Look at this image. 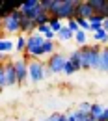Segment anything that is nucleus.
<instances>
[{"instance_id": "f257e3e1", "label": "nucleus", "mask_w": 108, "mask_h": 121, "mask_svg": "<svg viewBox=\"0 0 108 121\" xmlns=\"http://www.w3.org/2000/svg\"><path fill=\"white\" fill-rule=\"evenodd\" d=\"M80 50V69H93L97 71V65H99V52H101V47L99 45H86Z\"/></svg>"}, {"instance_id": "f03ea898", "label": "nucleus", "mask_w": 108, "mask_h": 121, "mask_svg": "<svg viewBox=\"0 0 108 121\" xmlns=\"http://www.w3.org/2000/svg\"><path fill=\"white\" fill-rule=\"evenodd\" d=\"M80 0H58L56 4V9L52 17H58L60 21H69V19H75L77 17V8Z\"/></svg>"}, {"instance_id": "7ed1b4c3", "label": "nucleus", "mask_w": 108, "mask_h": 121, "mask_svg": "<svg viewBox=\"0 0 108 121\" xmlns=\"http://www.w3.org/2000/svg\"><path fill=\"white\" fill-rule=\"evenodd\" d=\"M21 11L15 9V11H11L9 15H6L2 19V32L4 34H8V35H15V34H21Z\"/></svg>"}, {"instance_id": "20e7f679", "label": "nucleus", "mask_w": 108, "mask_h": 121, "mask_svg": "<svg viewBox=\"0 0 108 121\" xmlns=\"http://www.w3.org/2000/svg\"><path fill=\"white\" fill-rule=\"evenodd\" d=\"M45 71L47 65L39 60H28V80L37 84L41 80H45Z\"/></svg>"}, {"instance_id": "39448f33", "label": "nucleus", "mask_w": 108, "mask_h": 121, "mask_svg": "<svg viewBox=\"0 0 108 121\" xmlns=\"http://www.w3.org/2000/svg\"><path fill=\"white\" fill-rule=\"evenodd\" d=\"M65 63H67V56L62 54V52H54V54H50V56L47 58V61H45V65H47V69L50 71V75L63 73Z\"/></svg>"}, {"instance_id": "423d86ee", "label": "nucleus", "mask_w": 108, "mask_h": 121, "mask_svg": "<svg viewBox=\"0 0 108 121\" xmlns=\"http://www.w3.org/2000/svg\"><path fill=\"white\" fill-rule=\"evenodd\" d=\"M19 11L22 17H28V19H35L37 13L41 11V0H26V2H21L19 4Z\"/></svg>"}, {"instance_id": "0eeeda50", "label": "nucleus", "mask_w": 108, "mask_h": 121, "mask_svg": "<svg viewBox=\"0 0 108 121\" xmlns=\"http://www.w3.org/2000/svg\"><path fill=\"white\" fill-rule=\"evenodd\" d=\"M13 65H15L17 84H24V82H28V60H26V58L13 60Z\"/></svg>"}, {"instance_id": "6e6552de", "label": "nucleus", "mask_w": 108, "mask_h": 121, "mask_svg": "<svg viewBox=\"0 0 108 121\" xmlns=\"http://www.w3.org/2000/svg\"><path fill=\"white\" fill-rule=\"evenodd\" d=\"M4 76H6V86H15L17 84V75H15L13 60H8L4 63Z\"/></svg>"}, {"instance_id": "1a4fd4ad", "label": "nucleus", "mask_w": 108, "mask_h": 121, "mask_svg": "<svg viewBox=\"0 0 108 121\" xmlns=\"http://www.w3.org/2000/svg\"><path fill=\"white\" fill-rule=\"evenodd\" d=\"M91 15H95V11H93V8L90 6V2L88 0H80L78 2V8H77V17L75 19H90Z\"/></svg>"}, {"instance_id": "9d476101", "label": "nucleus", "mask_w": 108, "mask_h": 121, "mask_svg": "<svg viewBox=\"0 0 108 121\" xmlns=\"http://www.w3.org/2000/svg\"><path fill=\"white\" fill-rule=\"evenodd\" d=\"M35 30H37V24H35L32 19H28V17H22V19H21V35L28 37V35H32Z\"/></svg>"}, {"instance_id": "9b49d317", "label": "nucleus", "mask_w": 108, "mask_h": 121, "mask_svg": "<svg viewBox=\"0 0 108 121\" xmlns=\"http://www.w3.org/2000/svg\"><path fill=\"white\" fill-rule=\"evenodd\" d=\"M97 71H101V73H108V45H106V47H101Z\"/></svg>"}, {"instance_id": "f8f14e48", "label": "nucleus", "mask_w": 108, "mask_h": 121, "mask_svg": "<svg viewBox=\"0 0 108 121\" xmlns=\"http://www.w3.org/2000/svg\"><path fill=\"white\" fill-rule=\"evenodd\" d=\"M13 48H15L13 41H11V39H8V37L0 32V54H9Z\"/></svg>"}, {"instance_id": "ddd939ff", "label": "nucleus", "mask_w": 108, "mask_h": 121, "mask_svg": "<svg viewBox=\"0 0 108 121\" xmlns=\"http://www.w3.org/2000/svg\"><path fill=\"white\" fill-rule=\"evenodd\" d=\"M35 32H37L39 35H43L47 41H54V39H56V34L50 30L48 24H41V26H37V30H35Z\"/></svg>"}, {"instance_id": "4468645a", "label": "nucleus", "mask_w": 108, "mask_h": 121, "mask_svg": "<svg viewBox=\"0 0 108 121\" xmlns=\"http://www.w3.org/2000/svg\"><path fill=\"white\" fill-rule=\"evenodd\" d=\"M93 39H95V43L97 45H103V47H106L108 45V32L106 30H97V32H93Z\"/></svg>"}, {"instance_id": "2eb2a0df", "label": "nucleus", "mask_w": 108, "mask_h": 121, "mask_svg": "<svg viewBox=\"0 0 108 121\" xmlns=\"http://www.w3.org/2000/svg\"><path fill=\"white\" fill-rule=\"evenodd\" d=\"M56 52V41H47L43 43V47H41V54L43 56H50V54H54Z\"/></svg>"}, {"instance_id": "dca6fc26", "label": "nucleus", "mask_w": 108, "mask_h": 121, "mask_svg": "<svg viewBox=\"0 0 108 121\" xmlns=\"http://www.w3.org/2000/svg\"><path fill=\"white\" fill-rule=\"evenodd\" d=\"M48 21H50V15L47 13V11L43 9V8H41V11L37 13V17L34 19V22H35L37 26H41V24H48Z\"/></svg>"}, {"instance_id": "f3484780", "label": "nucleus", "mask_w": 108, "mask_h": 121, "mask_svg": "<svg viewBox=\"0 0 108 121\" xmlns=\"http://www.w3.org/2000/svg\"><path fill=\"white\" fill-rule=\"evenodd\" d=\"M48 26H50V30L54 32V34H58V32L62 30L65 24H63V21H60L58 17H50V21H48Z\"/></svg>"}, {"instance_id": "a211bd4d", "label": "nucleus", "mask_w": 108, "mask_h": 121, "mask_svg": "<svg viewBox=\"0 0 108 121\" xmlns=\"http://www.w3.org/2000/svg\"><path fill=\"white\" fill-rule=\"evenodd\" d=\"M73 37H75V35H73V32L69 30L67 26H63L62 30L56 34V39H60V41H69V39H73Z\"/></svg>"}, {"instance_id": "6ab92c4d", "label": "nucleus", "mask_w": 108, "mask_h": 121, "mask_svg": "<svg viewBox=\"0 0 108 121\" xmlns=\"http://www.w3.org/2000/svg\"><path fill=\"white\" fill-rule=\"evenodd\" d=\"M103 112H104V106H103V104H99V103H91V106H90V114H91L95 119H97Z\"/></svg>"}, {"instance_id": "aec40b11", "label": "nucleus", "mask_w": 108, "mask_h": 121, "mask_svg": "<svg viewBox=\"0 0 108 121\" xmlns=\"http://www.w3.org/2000/svg\"><path fill=\"white\" fill-rule=\"evenodd\" d=\"M77 71H80V65H77V63H73V61L67 60L65 67H63V73H65V75H75Z\"/></svg>"}, {"instance_id": "412c9836", "label": "nucleus", "mask_w": 108, "mask_h": 121, "mask_svg": "<svg viewBox=\"0 0 108 121\" xmlns=\"http://www.w3.org/2000/svg\"><path fill=\"white\" fill-rule=\"evenodd\" d=\"M75 41H77L80 47H86V41H88V32L78 30L77 34H75Z\"/></svg>"}, {"instance_id": "4be33fe9", "label": "nucleus", "mask_w": 108, "mask_h": 121, "mask_svg": "<svg viewBox=\"0 0 108 121\" xmlns=\"http://www.w3.org/2000/svg\"><path fill=\"white\" fill-rule=\"evenodd\" d=\"M24 48H26V37H24V35H17L15 52H24Z\"/></svg>"}, {"instance_id": "5701e85b", "label": "nucleus", "mask_w": 108, "mask_h": 121, "mask_svg": "<svg viewBox=\"0 0 108 121\" xmlns=\"http://www.w3.org/2000/svg\"><path fill=\"white\" fill-rule=\"evenodd\" d=\"M88 2H90V6L93 8L95 13H99L103 9V6H104V0H88Z\"/></svg>"}, {"instance_id": "b1692460", "label": "nucleus", "mask_w": 108, "mask_h": 121, "mask_svg": "<svg viewBox=\"0 0 108 121\" xmlns=\"http://www.w3.org/2000/svg\"><path fill=\"white\" fill-rule=\"evenodd\" d=\"M65 26H67L71 32H73V35H75V34L80 30V28H78V22L75 21V19H69V21H65Z\"/></svg>"}, {"instance_id": "393cba45", "label": "nucleus", "mask_w": 108, "mask_h": 121, "mask_svg": "<svg viewBox=\"0 0 108 121\" xmlns=\"http://www.w3.org/2000/svg\"><path fill=\"white\" fill-rule=\"evenodd\" d=\"M90 106H91V103L84 101V103H80V104L77 106V110H78V112H82V114H90Z\"/></svg>"}, {"instance_id": "a878e982", "label": "nucleus", "mask_w": 108, "mask_h": 121, "mask_svg": "<svg viewBox=\"0 0 108 121\" xmlns=\"http://www.w3.org/2000/svg\"><path fill=\"white\" fill-rule=\"evenodd\" d=\"M6 88V76H4V63H0V91Z\"/></svg>"}, {"instance_id": "bb28decb", "label": "nucleus", "mask_w": 108, "mask_h": 121, "mask_svg": "<svg viewBox=\"0 0 108 121\" xmlns=\"http://www.w3.org/2000/svg\"><path fill=\"white\" fill-rule=\"evenodd\" d=\"M99 15H103L104 19H108V0H104V6H103V9L99 11Z\"/></svg>"}, {"instance_id": "cd10ccee", "label": "nucleus", "mask_w": 108, "mask_h": 121, "mask_svg": "<svg viewBox=\"0 0 108 121\" xmlns=\"http://www.w3.org/2000/svg\"><path fill=\"white\" fill-rule=\"evenodd\" d=\"M97 121H108V108H106V106H104V112L97 117Z\"/></svg>"}, {"instance_id": "c85d7f7f", "label": "nucleus", "mask_w": 108, "mask_h": 121, "mask_svg": "<svg viewBox=\"0 0 108 121\" xmlns=\"http://www.w3.org/2000/svg\"><path fill=\"white\" fill-rule=\"evenodd\" d=\"M60 116H62L60 112H54L52 116H48V119H50V121H60Z\"/></svg>"}, {"instance_id": "c756f323", "label": "nucleus", "mask_w": 108, "mask_h": 121, "mask_svg": "<svg viewBox=\"0 0 108 121\" xmlns=\"http://www.w3.org/2000/svg\"><path fill=\"white\" fill-rule=\"evenodd\" d=\"M67 121H77V117H75V114L71 112V114H67Z\"/></svg>"}, {"instance_id": "7c9ffc66", "label": "nucleus", "mask_w": 108, "mask_h": 121, "mask_svg": "<svg viewBox=\"0 0 108 121\" xmlns=\"http://www.w3.org/2000/svg\"><path fill=\"white\" fill-rule=\"evenodd\" d=\"M103 30L108 32V19H104V21H103Z\"/></svg>"}, {"instance_id": "2f4dec72", "label": "nucleus", "mask_w": 108, "mask_h": 121, "mask_svg": "<svg viewBox=\"0 0 108 121\" xmlns=\"http://www.w3.org/2000/svg\"><path fill=\"white\" fill-rule=\"evenodd\" d=\"M0 30H2V13H0Z\"/></svg>"}, {"instance_id": "473e14b6", "label": "nucleus", "mask_w": 108, "mask_h": 121, "mask_svg": "<svg viewBox=\"0 0 108 121\" xmlns=\"http://www.w3.org/2000/svg\"><path fill=\"white\" fill-rule=\"evenodd\" d=\"M41 121H50V119H48V117H45V119H41Z\"/></svg>"}, {"instance_id": "72a5a7b5", "label": "nucleus", "mask_w": 108, "mask_h": 121, "mask_svg": "<svg viewBox=\"0 0 108 121\" xmlns=\"http://www.w3.org/2000/svg\"><path fill=\"white\" fill-rule=\"evenodd\" d=\"M30 121H32V119H30Z\"/></svg>"}]
</instances>
